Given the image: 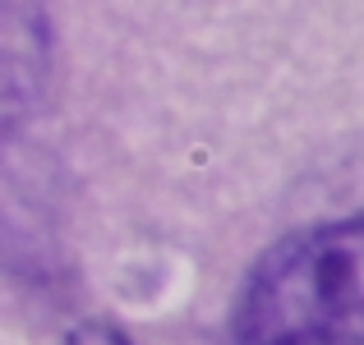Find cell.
Returning a JSON list of instances; mask_svg holds the SVG:
<instances>
[{
	"instance_id": "obj_1",
	"label": "cell",
	"mask_w": 364,
	"mask_h": 345,
	"mask_svg": "<svg viewBox=\"0 0 364 345\" xmlns=\"http://www.w3.org/2000/svg\"><path fill=\"white\" fill-rule=\"evenodd\" d=\"M240 345H364V217L272 244L235 300Z\"/></svg>"
},
{
	"instance_id": "obj_3",
	"label": "cell",
	"mask_w": 364,
	"mask_h": 345,
	"mask_svg": "<svg viewBox=\"0 0 364 345\" xmlns=\"http://www.w3.org/2000/svg\"><path fill=\"white\" fill-rule=\"evenodd\" d=\"M60 345H129V341H124L120 332L102 327V322H88V327H74Z\"/></svg>"
},
{
	"instance_id": "obj_2",
	"label": "cell",
	"mask_w": 364,
	"mask_h": 345,
	"mask_svg": "<svg viewBox=\"0 0 364 345\" xmlns=\"http://www.w3.org/2000/svg\"><path fill=\"white\" fill-rule=\"evenodd\" d=\"M46 83V28L33 9L0 14V138L28 120Z\"/></svg>"
}]
</instances>
